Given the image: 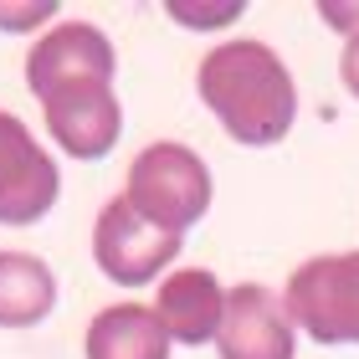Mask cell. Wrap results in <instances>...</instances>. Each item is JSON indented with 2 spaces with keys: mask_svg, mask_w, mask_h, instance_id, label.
Instances as JSON below:
<instances>
[{
  "mask_svg": "<svg viewBox=\"0 0 359 359\" xmlns=\"http://www.w3.org/2000/svg\"><path fill=\"white\" fill-rule=\"evenodd\" d=\"M118 52L93 21H57L26 57V88L41 97V118L72 159H103L123 134L113 93Z\"/></svg>",
  "mask_w": 359,
  "mask_h": 359,
  "instance_id": "obj_1",
  "label": "cell"
},
{
  "mask_svg": "<svg viewBox=\"0 0 359 359\" xmlns=\"http://www.w3.org/2000/svg\"><path fill=\"white\" fill-rule=\"evenodd\" d=\"M195 88L216 123L247 149L287 139L298 118V83L267 41H221L216 52H205Z\"/></svg>",
  "mask_w": 359,
  "mask_h": 359,
  "instance_id": "obj_2",
  "label": "cell"
},
{
  "mask_svg": "<svg viewBox=\"0 0 359 359\" xmlns=\"http://www.w3.org/2000/svg\"><path fill=\"white\" fill-rule=\"evenodd\" d=\"M123 185H128L123 201L170 236H185L210 210V195H216L205 159L195 149H185V144H175V139H159L149 149H139Z\"/></svg>",
  "mask_w": 359,
  "mask_h": 359,
  "instance_id": "obj_3",
  "label": "cell"
},
{
  "mask_svg": "<svg viewBox=\"0 0 359 359\" xmlns=\"http://www.w3.org/2000/svg\"><path fill=\"white\" fill-rule=\"evenodd\" d=\"M287 318L323 349L359 344V252H329L292 267L283 287Z\"/></svg>",
  "mask_w": 359,
  "mask_h": 359,
  "instance_id": "obj_4",
  "label": "cell"
},
{
  "mask_svg": "<svg viewBox=\"0 0 359 359\" xmlns=\"http://www.w3.org/2000/svg\"><path fill=\"white\" fill-rule=\"evenodd\" d=\"M180 247H185V236L159 231V226L144 221L139 210L123 201V195H113V201L97 210V226H93V262L103 267V277H113V283H123V287L154 283V277L180 257Z\"/></svg>",
  "mask_w": 359,
  "mask_h": 359,
  "instance_id": "obj_5",
  "label": "cell"
},
{
  "mask_svg": "<svg viewBox=\"0 0 359 359\" xmlns=\"http://www.w3.org/2000/svg\"><path fill=\"white\" fill-rule=\"evenodd\" d=\"M62 195L57 159L31 139L15 113L0 108V226H36Z\"/></svg>",
  "mask_w": 359,
  "mask_h": 359,
  "instance_id": "obj_6",
  "label": "cell"
},
{
  "mask_svg": "<svg viewBox=\"0 0 359 359\" xmlns=\"http://www.w3.org/2000/svg\"><path fill=\"white\" fill-rule=\"evenodd\" d=\"M298 323L287 318V303L262 283H241L226 292V318L216 334L221 359H292Z\"/></svg>",
  "mask_w": 359,
  "mask_h": 359,
  "instance_id": "obj_7",
  "label": "cell"
},
{
  "mask_svg": "<svg viewBox=\"0 0 359 359\" xmlns=\"http://www.w3.org/2000/svg\"><path fill=\"white\" fill-rule=\"evenodd\" d=\"M154 318L165 323L170 344H216L226 318V287L205 267H180L159 283Z\"/></svg>",
  "mask_w": 359,
  "mask_h": 359,
  "instance_id": "obj_8",
  "label": "cell"
},
{
  "mask_svg": "<svg viewBox=\"0 0 359 359\" xmlns=\"http://www.w3.org/2000/svg\"><path fill=\"white\" fill-rule=\"evenodd\" d=\"M88 359H170V334L149 303H113L88 323Z\"/></svg>",
  "mask_w": 359,
  "mask_h": 359,
  "instance_id": "obj_9",
  "label": "cell"
},
{
  "mask_svg": "<svg viewBox=\"0 0 359 359\" xmlns=\"http://www.w3.org/2000/svg\"><path fill=\"white\" fill-rule=\"evenodd\" d=\"M57 308V277L31 252H0V329H36Z\"/></svg>",
  "mask_w": 359,
  "mask_h": 359,
  "instance_id": "obj_10",
  "label": "cell"
},
{
  "mask_svg": "<svg viewBox=\"0 0 359 359\" xmlns=\"http://www.w3.org/2000/svg\"><path fill=\"white\" fill-rule=\"evenodd\" d=\"M170 15L190 31H210V26H226L241 15V0H226V6H185V0H170Z\"/></svg>",
  "mask_w": 359,
  "mask_h": 359,
  "instance_id": "obj_11",
  "label": "cell"
},
{
  "mask_svg": "<svg viewBox=\"0 0 359 359\" xmlns=\"http://www.w3.org/2000/svg\"><path fill=\"white\" fill-rule=\"evenodd\" d=\"M57 6H0V26L6 31H31V26H41V21H52Z\"/></svg>",
  "mask_w": 359,
  "mask_h": 359,
  "instance_id": "obj_12",
  "label": "cell"
},
{
  "mask_svg": "<svg viewBox=\"0 0 359 359\" xmlns=\"http://www.w3.org/2000/svg\"><path fill=\"white\" fill-rule=\"evenodd\" d=\"M318 15L344 36H359V6H344V0H318Z\"/></svg>",
  "mask_w": 359,
  "mask_h": 359,
  "instance_id": "obj_13",
  "label": "cell"
},
{
  "mask_svg": "<svg viewBox=\"0 0 359 359\" xmlns=\"http://www.w3.org/2000/svg\"><path fill=\"white\" fill-rule=\"evenodd\" d=\"M339 83L349 88V97H359V36L344 41V57H339Z\"/></svg>",
  "mask_w": 359,
  "mask_h": 359,
  "instance_id": "obj_14",
  "label": "cell"
}]
</instances>
